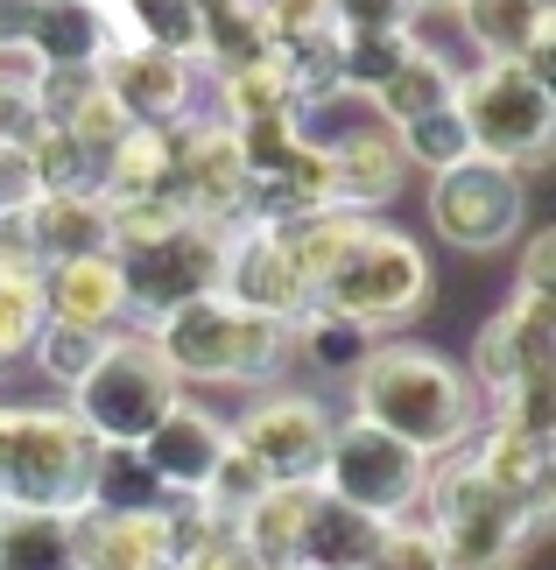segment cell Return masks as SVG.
<instances>
[{
    "mask_svg": "<svg viewBox=\"0 0 556 570\" xmlns=\"http://www.w3.org/2000/svg\"><path fill=\"white\" fill-rule=\"evenodd\" d=\"M352 423L381 430L394 444H409L422 465H437V458H451L479 436L486 402L472 394L451 353L416 345V338H388L352 374Z\"/></svg>",
    "mask_w": 556,
    "mask_h": 570,
    "instance_id": "cell-1",
    "label": "cell"
},
{
    "mask_svg": "<svg viewBox=\"0 0 556 570\" xmlns=\"http://www.w3.org/2000/svg\"><path fill=\"white\" fill-rule=\"evenodd\" d=\"M416 508H422V529H430L437 550H443V570H515L528 557V542L543 535V521H549V508L507 500L494 479L472 465V451L437 458Z\"/></svg>",
    "mask_w": 556,
    "mask_h": 570,
    "instance_id": "cell-2",
    "label": "cell"
},
{
    "mask_svg": "<svg viewBox=\"0 0 556 570\" xmlns=\"http://www.w3.org/2000/svg\"><path fill=\"white\" fill-rule=\"evenodd\" d=\"M99 444L71 409H0V514H85Z\"/></svg>",
    "mask_w": 556,
    "mask_h": 570,
    "instance_id": "cell-3",
    "label": "cell"
},
{
    "mask_svg": "<svg viewBox=\"0 0 556 570\" xmlns=\"http://www.w3.org/2000/svg\"><path fill=\"white\" fill-rule=\"evenodd\" d=\"M148 338L176 381H218V387H254L289 360V324L254 317L226 296H197L184 311L155 317Z\"/></svg>",
    "mask_w": 556,
    "mask_h": 570,
    "instance_id": "cell-4",
    "label": "cell"
},
{
    "mask_svg": "<svg viewBox=\"0 0 556 570\" xmlns=\"http://www.w3.org/2000/svg\"><path fill=\"white\" fill-rule=\"evenodd\" d=\"M451 106H458L465 135H472L479 163H500V169H515V177L549 163L556 92H549V78L528 71V63H472V71H458Z\"/></svg>",
    "mask_w": 556,
    "mask_h": 570,
    "instance_id": "cell-5",
    "label": "cell"
},
{
    "mask_svg": "<svg viewBox=\"0 0 556 570\" xmlns=\"http://www.w3.org/2000/svg\"><path fill=\"white\" fill-rule=\"evenodd\" d=\"M176 402H184V381L169 374V360L155 353L148 332H114L106 353L92 360V374L71 387V415L99 451H135Z\"/></svg>",
    "mask_w": 556,
    "mask_h": 570,
    "instance_id": "cell-6",
    "label": "cell"
},
{
    "mask_svg": "<svg viewBox=\"0 0 556 570\" xmlns=\"http://www.w3.org/2000/svg\"><path fill=\"white\" fill-rule=\"evenodd\" d=\"M422 303H430V254H422L409 233H394V226L373 218L360 233V247L339 261V275L318 289L310 311L345 317V324H360V332L381 338L388 324H409Z\"/></svg>",
    "mask_w": 556,
    "mask_h": 570,
    "instance_id": "cell-7",
    "label": "cell"
},
{
    "mask_svg": "<svg viewBox=\"0 0 556 570\" xmlns=\"http://www.w3.org/2000/svg\"><path fill=\"white\" fill-rule=\"evenodd\" d=\"M120 261V289L127 311H135V332H148L155 317L184 311L197 296H218V275H226V233L212 226H176L163 239H142V247H114Z\"/></svg>",
    "mask_w": 556,
    "mask_h": 570,
    "instance_id": "cell-8",
    "label": "cell"
},
{
    "mask_svg": "<svg viewBox=\"0 0 556 570\" xmlns=\"http://www.w3.org/2000/svg\"><path fill=\"white\" fill-rule=\"evenodd\" d=\"M422 479H430V465H422L409 444H394V436L367 430V423H339V430H331L318 487L331 500H345L352 514H367V521H381V529H388V521H409L416 514Z\"/></svg>",
    "mask_w": 556,
    "mask_h": 570,
    "instance_id": "cell-9",
    "label": "cell"
},
{
    "mask_svg": "<svg viewBox=\"0 0 556 570\" xmlns=\"http://www.w3.org/2000/svg\"><path fill=\"white\" fill-rule=\"evenodd\" d=\"M331 409L318 394H254L247 409L226 423L233 451H247L269 487H318L324 472V451H331Z\"/></svg>",
    "mask_w": 556,
    "mask_h": 570,
    "instance_id": "cell-10",
    "label": "cell"
},
{
    "mask_svg": "<svg viewBox=\"0 0 556 570\" xmlns=\"http://www.w3.org/2000/svg\"><path fill=\"white\" fill-rule=\"evenodd\" d=\"M430 226L443 233V247L494 254L528 226V177L479 156L443 169V177H430Z\"/></svg>",
    "mask_w": 556,
    "mask_h": 570,
    "instance_id": "cell-11",
    "label": "cell"
},
{
    "mask_svg": "<svg viewBox=\"0 0 556 570\" xmlns=\"http://www.w3.org/2000/svg\"><path fill=\"white\" fill-rule=\"evenodd\" d=\"M479 402H500L507 387H521L528 374H556V296H507L494 317L479 324L472 353L458 360Z\"/></svg>",
    "mask_w": 556,
    "mask_h": 570,
    "instance_id": "cell-12",
    "label": "cell"
},
{
    "mask_svg": "<svg viewBox=\"0 0 556 570\" xmlns=\"http://www.w3.org/2000/svg\"><path fill=\"white\" fill-rule=\"evenodd\" d=\"M218 296L240 303V311L254 317H275V324H296L310 317V282L296 268V254H289L282 226H247L226 239V275H218Z\"/></svg>",
    "mask_w": 556,
    "mask_h": 570,
    "instance_id": "cell-13",
    "label": "cell"
},
{
    "mask_svg": "<svg viewBox=\"0 0 556 570\" xmlns=\"http://www.w3.org/2000/svg\"><path fill=\"white\" fill-rule=\"evenodd\" d=\"M92 78L114 92V106L135 127H176V120H191V106H197V63L163 57L135 36L114 42V50L92 63Z\"/></svg>",
    "mask_w": 556,
    "mask_h": 570,
    "instance_id": "cell-14",
    "label": "cell"
},
{
    "mask_svg": "<svg viewBox=\"0 0 556 570\" xmlns=\"http://www.w3.org/2000/svg\"><path fill=\"white\" fill-rule=\"evenodd\" d=\"M226 423H218L212 409H197L191 394L176 402L163 423H155L148 436H142V465H148V479L163 487V500H197L212 487V472H218V458H226Z\"/></svg>",
    "mask_w": 556,
    "mask_h": 570,
    "instance_id": "cell-15",
    "label": "cell"
},
{
    "mask_svg": "<svg viewBox=\"0 0 556 570\" xmlns=\"http://www.w3.org/2000/svg\"><path fill=\"white\" fill-rule=\"evenodd\" d=\"M42 324H71V332L114 338L135 324L120 289V261L114 254H78V261H50L42 268Z\"/></svg>",
    "mask_w": 556,
    "mask_h": 570,
    "instance_id": "cell-16",
    "label": "cell"
},
{
    "mask_svg": "<svg viewBox=\"0 0 556 570\" xmlns=\"http://www.w3.org/2000/svg\"><path fill=\"white\" fill-rule=\"evenodd\" d=\"M331 156V212H373L388 205L409 177V156H402V135L388 120H367V127H345L339 141H324Z\"/></svg>",
    "mask_w": 556,
    "mask_h": 570,
    "instance_id": "cell-17",
    "label": "cell"
},
{
    "mask_svg": "<svg viewBox=\"0 0 556 570\" xmlns=\"http://www.w3.org/2000/svg\"><path fill=\"white\" fill-rule=\"evenodd\" d=\"M114 42L120 36L106 0H36L29 29H21V57H29V71H92Z\"/></svg>",
    "mask_w": 556,
    "mask_h": 570,
    "instance_id": "cell-18",
    "label": "cell"
},
{
    "mask_svg": "<svg viewBox=\"0 0 556 570\" xmlns=\"http://www.w3.org/2000/svg\"><path fill=\"white\" fill-rule=\"evenodd\" d=\"M71 550L78 570H176V535H169V514H106V508H85L71 514Z\"/></svg>",
    "mask_w": 556,
    "mask_h": 570,
    "instance_id": "cell-19",
    "label": "cell"
},
{
    "mask_svg": "<svg viewBox=\"0 0 556 570\" xmlns=\"http://www.w3.org/2000/svg\"><path fill=\"white\" fill-rule=\"evenodd\" d=\"M458 21L472 36L479 63H528L536 78H549V50H556L549 0H458Z\"/></svg>",
    "mask_w": 556,
    "mask_h": 570,
    "instance_id": "cell-20",
    "label": "cell"
},
{
    "mask_svg": "<svg viewBox=\"0 0 556 570\" xmlns=\"http://www.w3.org/2000/svg\"><path fill=\"white\" fill-rule=\"evenodd\" d=\"M14 226L42 268L50 261H78V254H114V218H106L92 190H42Z\"/></svg>",
    "mask_w": 556,
    "mask_h": 570,
    "instance_id": "cell-21",
    "label": "cell"
},
{
    "mask_svg": "<svg viewBox=\"0 0 556 570\" xmlns=\"http://www.w3.org/2000/svg\"><path fill=\"white\" fill-rule=\"evenodd\" d=\"M318 487H269L247 514L233 521V542L254 570H296V550H303V514Z\"/></svg>",
    "mask_w": 556,
    "mask_h": 570,
    "instance_id": "cell-22",
    "label": "cell"
},
{
    "mask_svg": "<svg viewBox=\"0 0 556 570\" xmlns=\"http://www.w3.org/2000/svg\"><path fill=\"white\" fill-rule=\"evenodd\" d=\"M451 92H458V63L416 36V42H409V57L381 78L373 106H381V120H388V127H409V120H422V114H443V106H451Z\"/></svg>",
    "mask_w": 556,
    "mask_h": 570,
    "instance_id": "cell-23",
    "label": "cell"
},
{
    "mask_svg": "<svg viewBox=\"0 0 556 570\" xmlns=\"http://www.w3.org/2000/svg\"><path fill=\"white\" fill-rule=\"evenodd\" d=\"M373 542H381V521L352 514L345 500H331V493L318 487V500H310V514H303L296 570H367Z\"/></svg>",
    "mask_w": 556,
    "mask_h": 570,
    "instance_id": "cell-24",
    "label": "cell"
},
{
    "mask_svg": "<svg viewBox=\"0 0 556 570\" xmlns=\"http://www.w3.org/2000/svg\"><path fill=\"white\" fill-rule=\"evenodd\" d=\"M275 114H296V106H289V71H282L275 50L233 63V71H218V114L212 120L247 127V120H275Z\"/></svg>",
    "mask_w": 556,
    "mask_h": 570,
    "instance_id": "cell-25",
    "label": "cell"
},
{
    "mask_svg": "<svg viewBox=\"0 0 556 570\" xmlns=\"http://www.w3.org/2000/svg\"><path fill=\"white\" fill-rule=\"evenodd\" d=\"M367 226H373V218H360V212H310V218H296V226H282L289 254H296V268L310 282V303H318V289L339 275V261L360 247Z\"/></svg>",
    "mask_w": 556,
    "mask_h": 570,
    "instance_id": "cell-26",
    "label": "cell"
},
{
    "mask_svg": "<svg viewBox=\"0 0 556 570\" xmlns=\"http://www.w3.org/2000/svg\"><path fill=\"white\" fill-rule=\"evenodd\" d=\"M0 570H78L71 514H0Z\"/></svg>",
    "mask_w": 556,
    "mask_h": 570,
    "instance_id": "cell-27",
    "label": "cell"
},
{
    "mask_svg": "<svg viewBox=\"0 0 556 570\" xmlns=\"http://www.w3.org/2000/svg\"><path fill=\"white\" fill-rule=\"evenodd\" d=\"M57 127L71 135V148L85 156V169H92V177H99V163L114 156V148H120L127 135H135V120H127L120 106H114V92H106L99 78H92V85H85V92L71 99V114H64Z\"/></svg>",
    "mask_w": 556,
    "mask_h": 570,
    "instance_id": "cell-28",
    "label": "cell"
},
{
    "mask_svg": "<svg viewBox=\"0 0 556 570\" xmlns=\"http://www.w3.org/2000/svg\"><path fill=\"white\" fill-rule=\"evenodd\" d=\"M127 21H135V42L184 63H205V14L191 0H127Z\"/></svg>",
    "mask_w": 556,
    "mask_h": 570,
    "instance_id": "cell-29",
    "label": "cell"
},
{
    "mask_svg": "<svg viewBox=\"0 0 556 570\" xmlns=\"http://www.w3.org/2000/svg\"><path fill=\"white\" fill-rule=\"evenodd\" d=\"M409 42H416V29H388V36L339 29V78H345V92H367L373 99V92H381V78L409 57Z\"/></svg>",
    "mask_w": 556,
    "mask_h": 570,
    "instance_id": "cell-30",
    "label": "cell"
},
{
    "mask_svg": "<svg viewBox=\"0 0 556 570\" xmlns=\"http://www.w3.org/2000/svg\"><path fill=\"white\" fill-rule=\"evenodd\" d=\"M394 135H402L409 169H430V177H443V169H458V163H472V135H465L458 106L422 114V120H409V127H394Z\"/></svg>",
    "mask_w": 556,
    "mask_h": 570,
    "instance_id": "cell-31",
    "label": "cell"
},
{
    "mask_svg": "<svg viewBox=\"0 0 556 570\" xmlns=\"http://www.w3.org/2000/svg\"><path fill=\"white\" fill-rule=\"evenodd\" d=\"M92 508H106V514H155V508H163V487L148 479L142 451H99Z\"/></svg>",
    "mask_w": 556,
    "mask_h": 570,
    "instance_id": "cell-32",
    "label": "cell"
},
{
    "mask_svg": "<svg viewBox=\"0 0 556 570\" xmlns=\"http://www.w3.org/2000/svg\"><path fill=\"white\" fill-rule=\"evenodd\" d=\"M289 345H303V353L318 360L324 374H345V381H352V374H360V360H367L381 338H373V332H360V324H345V317H324V311H310V317L296 324V332H289Z\"/></svg>",
    "mask_w": 556,
    "mask_h": 570,
    "instance_id": "cell-33",
    "label": "cell"
},
{
    "mask_svg": "<svg viewBox=\"0 0 556 570\" xmlns=\"http://www.w3.org/2000/svg\"><path fill=\"white\" fill-rule=\"evenodd\" d=\"M42 332V268H0V366L21 360Z\"/></svg>",
    "mask_w": 556,
    "mask_h": 570,
    "instance_id": "cell-34",
    "label": "cell"
},
{
    "mask_svg": "<svg viewBox=\"0 0 556 570\" xmlns=\"http://www.w3.org/2000/svg\"><path fill=\"white\" fill-rule=\"evenodd\" d=\"M21 156H29L36 197H42V190H92V169H85V156L71 148V135H64L57 120H42L36 135L21 141Z\"/></svg>",
    "mask_w": 556,
    "mask_h": 570,
    "instance_id": "cell-35",
    "label": "cell"
},
{
    "mask_svg": "<svg viewBox=\"0 0 556 570\" xmlns=\"http://www.w3.org/2000/svg\"><path fill=\"white\" fill-rule=\"evenodd\" d=\"M29 353H36V366H42V381H57L64 394H71L85 374H92V360L106 353V338H92V332H71V324H42Z\"/></svg>",
    "mask_w": 556,
    "mask_h": 570,
    "instance_id": "cell-36",
    "label": "cell"
},
{
    "mask_svg": "<svg viewBox=\"0 0 556 570\" xmlns=\"http://www.w3.org/2000/svg\"><path fill=\"white\" fill-rule=\"evenodd\" d=\"M367 570H443V550H437V535L422 529V521H388L381 542H373V557Z\"/></svg>",
    "mask_w": 556,
    "mask_h": 570,
    "instance_id": "cell-37",
    "label": "cell"
},
{
    "mask_svg": "<svg viewBox=\"0 0 556 570\" xmlns=\"http://www.w3.org/2000/svg\"><path fill=\"white\" fill-rule=\"evenodd\" d=\"M261 29L269 42H303L331 29V0H261Z\"/></svg>",
    "mask_w": 556,
    "mask_h": 570,
    "instance_id": "cell-38",
    "label": "cell"
},
{
    "mask_svg": "<svg viewBox=\"0 0 556 570\" xmlns=\"http://www.w3.org/2000/svg\"><path fill=\"white\" fill-rule=\"evenodd\" d=\"M331 29H416V8L409 0H331Z\"/></svg>",
    "mask_w": 556,
    "mask_h": 570,
    "instance_id": "cell-39",
    "label": "cell"
},
{
    "mask_svg": "<svg viewBox=\"0 0 556 570\" xmlns=\"http://www.w3.org/2000/svg\"><path fill=\"white\" fill-rule=\"evenodd\" d=\"M521 296H556V233H528L521 239V275H515Z\"/></svg>",
    "mask_w": 556,
    "mask_h": 570,
    "instance_id": "cell-40",
    "label": "cell"
},
{
    "mask_svg": "<svg viewBox=\"0 0 556 570\" xmlns=\"http://www.w3.org/2000/svg\"><path fill=\"white\" fill-rule=\"evenodd\" d=\"M36 205V177H29V156L0 141V218H21Z\"/></svg>",
    "mask_w": 556,
    "mask_h": 570,
    "instance_id": "cell-41",
    "label": "cell"
},
{
    "mask_svg": "<svg viewBox=\"0 0 556 570\" xmlns=\"http://www.w3.org/2000/svg\"><path fill=\"white\" fill-rule=\"evenodd\" d=\"M176 570H254L247 557H240V542H233V529H218V535H205L197 550L176 563Z\"/></svg>",
    "mask_w": 556,
    "mask_h": 570,
    "instance_id": "cell-42",
    "label": "cell"
},
{
    "mask_svg": "<svg viewBox=\"0 0 556 570\" xmlns=\"http://www.w3.org/2000/svg\"><path fill=\"white\" fill-rule=\"evenodd\" d=\"M409 8H416V14H437V8H443V14H458V0H409Z\"/></svg>",
    "mask_w": 556,
    "mask_h": 570,
    "instance_id": "cell-43",
    "label": "cell"
}]
</instances>
